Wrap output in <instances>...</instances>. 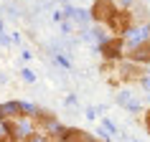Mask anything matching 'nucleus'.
Wrapping results in <instances>:
<instances>
[{
    "mask_svg": "<svg viewBox=\"0 0 150 142\" xmlns=\"http://www.w3.org/2000/svg\"><path fill=\"white\" fill-rule=\"evenodd\" d=\"M125 43L127 38H122V36H107V38L99 41V53H102L104 61H122L125 58Z\"/></svg>",
    "mask_w": 150,
    "mask_h": 142,
    "instance_id": "obj_1",
    "label": "nucleus"
},
{
    "mask_svg": "<svg viewBox=\"0 0 150 142\" xmlns=\"http://www.w3.org/2000/svg\"><path fill=\"white\" fill-rule=\"evenodd\" d=\"M125 58H127V61H132V63L148 66V63H150V38H148V36L137 38L135 43H125Z\"/></svg>",
    "mask_w": 150,
    "mask_h": 142,
    "instance_id": "obj_2",
    "label": "nucleus"
},
{
    "mask_svg": "<svg viewBox=\"0 0 150 142\" xmlns=\"http://www.w3.org/2000/svg\"><path fill=\"white\" fill-rule=\"evenodd\" d=\"M115 10H117V3H115V0H94L92 8H89V18H92L97 25H107V20L112 18Z\"/></svg>",
    "mask_w": 150,
    "mask_h": 142,
    "instance_id": "obj_3",
    "label": "nucleus"
},
{
    "mask_svg": "<svg viewBox=\"0 0 150 142\" xmlns=\"http://www.w3.org/2000/svg\"><path fill=\"white\" fill-rule=\"evenodd\" d=\"M142 124H145V129L150 134V109H145V114H142Z\"/></svg>",
    "mask_w": 150,
    "mask_h": 142,
    "instance_id": "obj_4",
    "label": "nucleus"
}]
</instances>
